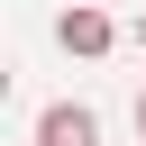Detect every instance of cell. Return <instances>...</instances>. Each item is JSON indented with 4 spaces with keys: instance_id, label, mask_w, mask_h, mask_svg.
<instances>
[{
    "instance_id": "cell-1",
    "label": "cell",
    "mask_w": 146,
    "mask_h": 146,
    "mask_svg": "<svg viewBox=\"0 0 146 146\" xmlns=\"http://www.w3.org/2000/svg\"><path fill=\"white\" fill-rule=\"evenodd\" d=\"M55 46H64V55H110L119 27H110V9H64V18H55Z\"/></svg>"
},
{
    "instance_id": "cell-2",
    "label": "cell",
    "mask_w": 146,
    "mask_h": 146,
    "mask_svg": "<svg viewBox=\"0 0 146 146\" xmlns=\"http://www.w3.org/2000/svg\"><path fill=\"white\" fill-rule=\"evenodd\" d=\"M36 146H100V119H91L82 100H55V110L36 119Z\"/></svg>"
},
{
    "instance_id": "cell-3",
    "label": "cell",
    "mask_w": 146,
    "mask_h": 146,
    "mask_svg": "<svg viewBox=\"0 0 146 146\" xmlns=\"http://www.w3.org/2000/svg\"><path fill=\"white\" fill-rule=\"evenodd\" d=\"M137 137H146V91H137Z\"/></svg>"
},
{
    "instance_id": "cell-4",
    "label": "cell",
    "mask_w": 146,
    "mask_h": 146,
    "mask_svg": "<svg viewBox=\"0 0 146 146\" xmlns=\"http://www.w3.org/2000/svg\"><path fill=\"white\" fill-rule=\"evenodd\" d=\"M137 46H146V18H137Z\"/></svg>"
}]
</instances>
